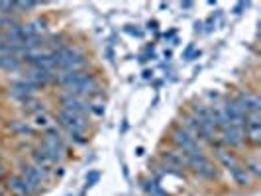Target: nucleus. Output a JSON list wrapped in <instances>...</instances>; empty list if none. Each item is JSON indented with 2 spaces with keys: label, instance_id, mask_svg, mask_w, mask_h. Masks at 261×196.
I'll list each match as a JSON object with an SVG mask.
<instances>
[{
  "label": "nucleus",
  "instance_id": "nucleus-1",
  "mask_svg": "<svg viewBox=\"0 0 261 196\" xmlns=\"http://www.w3.org/2000/svg\"><path fill=\"white\" fill-rule=\"evenodd\" d=\"M39 149L49 157L55 165L61 163V161L67 157L65 139L61 137V133H59V130H57L55 126L43 131V139H41V144H39Z\"/></svg>",
  "mask_w": 261,
  "mask_h": 196
},
{
  "label": "nucleus",
  "instance_id": "nucleus-2",
  "mask_svg": "<svg viewBox=\"0 0 261 196\" xmlns=\"http://www.w3.org/2000/svg\"><path fill=\"white\" fill-rule=\"evenodd\" d=\"M169 139H171V144H173V147H175L179 153H183V155L195 153V151L200 149V144L196 142L195 137H191L185 130H181L179 126H177V128H173Z\"/></svg>",
  "mask_w": 261,
  "mask_h": 196
},
{
  "label": "nucleus",
  "instance_id": "nucleus-3",
  "mask_svg": "<svg viewBox=\"0 0 261 196\" xmlns=\"http://www.w3.org/2000/svg\"><path fill=\"white\" fill-rule=\"evenodd\" d=\"M57 124H59L67 133H85L87 128H89L87 118L71 114V112H65V110H59V112H57Z\"/></svg>",
  "mask_w": 261,
  "mask_h": 196
},
{
  "label": "nucleus",
  "instance_id": "nucleus-4",
  "mask_svg": "<svg viewBox=\"0 0 261 196\" xmlns=\"http://www.w3.org/2000/svg\"><path fill=\"white\" fill-rule=\"evenodd\" d=\"M20 177H24L28 183L32 184L36 190H41V186L49 181V171L41 169L38 165H20Z\"/></svg>",
  "mask_w": 261,
  "mask_h": 196
},
{
  "label": "nucleus",
  "instance_id": "nucleus-5",
  "mask_svg": "<svg viewBox=\"0 0 261 196\" xmlns=\"http://www.w3.org/2000/svg\"><path fill=\"white\" fill-rule=\"evenodd\" d=\"M59 102H61V110H65V112H71V114H77V116L83 118H87L91 114V102H87L85 98H79L75 94L65 92Z\"/></svg>",
  "mask_w": 261,
  "mask_h": 196
},
{
  "label": "nucleus",
  "instance_id": "nucleus-6",
  "mask_svg": "<svg viewBox=\"0 0 261 196\" xmlns=\"http://www.w3.org/2000/svg\"><path fill=\"white\" fill-rule=\"evenodd\" d=\"M244 128H236V126H226L222 130H218V144L222 147H240L244 145Z\"/></svg>",
  "mask_w": 261,
  "mask_h": 196
},
{
  "label": "nucleus",
  "instance_id": "nucleus-7",
  "mask_svg": "<svg viewBox=\"0 0 261 196\" xmlns=\"http://www.w3.org/2000/svg\"><path fill=\"white\" fill-rule=\"evenodd\" d=\"M38 91L39 89H36L34 85H30L28 80L18 78V80H14L12 85H10V98L20 100V102L24 104V102H28V100H32V98H34V94H36Z\"/></svg>",
  "mask_w": 261,
  "mask_h": 196
},
{
  "label": "nucleus",
  "instance_id": "nucleus-8",
  "mask_svg": "<svg viewBox=\"0 0 261 196\" xmlns=\"http://www.w3.org/2000/svg\"><path fill=\"white\" fill-rule=\"evenodd\" d=\"M236 104L240 106V110L248 116V114H259L261 110V100L259 96L255 94V92H240L238 96L234 98Z\"/></svg>",
  "mask_w": 261,
  "mask_h": 196
},
{
  "label": "nucleus",
  "instance_id": "nucleus-9",
  "mask_svg": "<svg viewBox=\"0 0 261 196\" xmlns=\"http://www.w3.org/2000/svg\"><path fill=\"white\" fill-rule=\"evenodd\" d=\"M222 104V110L226 118H228V124L230 126H236V128H244V122H246V114L240 110V106L236 104L234 98H226L220 102Z\"/></svg>",
  "mask_w": 261,
  "mask_h": 196
},
{
  "label": "nucleus",
  "instance_id": "nucleus-10",
  "mask_svg": "<svg viewBox=\"0 0 261 196\" xmlns=\"http://www.w3.org/2000/svg\"><path fill=\"white\" fill-rule=\"evenodd\" d=\"M161 163L171 171V173H177L179 169H185L187 163H185V155L179 153L177 149H163L161 151Z\"/></svg>",
  "mask_w": 261,
  "mask_h": 196
},
{
  "label": "nucleus",
  "instance_id": "nucleus-11",
  "mask_svg": "<svg viewBox=\"0 0 261 196\" xmlns=\"http://www.w3.org/2000/svg\"><path fill=\"white\" fill-rule=\"evenodd\" d=\"M8 188H10V192H12L14 196H32L38 192V190L28 183L24 177H20V175L8 177Z\"/></svg>",
  "mask_w": 261,
  "mask_h": 196
},
{
  "label": "nucleus",
  "instance_id": "nucleus-12",
  "mask_svg": "<svg viewBox=\"0 0 261 196\" xmlns=\"http://www.w3.org/2000/svg\"><path fill=\"white\" fill-rule=\"evenodd\" d=\"M24 80H28L30 85H34L36 89H41L45 85H51L53 80V71H43V69H30L24 75Z\"/></svg>",
  "mask_w": 261,
  "mask_h": 196
},
{
  "label": "nucleus",
  "instance_id": "nucleus-13",
  "mask_svg": "<svg viewBox=\"0 0 261 196\" xmlns=\"http://www.w3.org/2000/svg\"><path fill=\"white\" fill-rule=\"evenodd\" d=\"M228 173H230V177L234 179V183L238 184V186H248V184L251 183V175L246 171L244 165H236L232 169H228Z\"/></svg>",
  "mask_w": 261,
  "mask_h": 196
},
{
  "label": "nucleus",
  "instance_id": "nucleus-14",
  "mask_svg": "<svg viewBox=\"0 0 261 196\" xmlns=\"http://www.w3.org/2000/svg\"><path fill=\"white\" fill-rule=\"evenodd\" d=\"M196 177H200V179H204V181H214V179H218V169L214 167V163H210V159L202 165V167H198L195 171Z\"/></svg>",
  "mask_w": 261,
  "mask_h": 196
},
{
  "label": "nucleus",
  "instance_id": "nucleus-15",
  "mask_svg": "<svg viewBox=\"0 0 261 196\" xmlns=\"http://www.w3.org/2000/svg\"><path fill=\"white\" fill-rule=\"evenodd\" d=\"M22 67V59L18 55H2L0 57V69L2 71H18Z\"/></svg>",
  "mask_w": 261,
  "mask_h": 196
},
{
  "label": "nucleus",
  "instance_id": "nucleus-16",
  "mask_svg": "<svg viewBox=\"0 0 261 196\" xmlns=\"http://www.w3.org/2000/svg\"><path fill=\"white\" fill-rule=\"evenodd\" d=\"M32 159H34V165H38V167H41V169H45V171L55 165L51 159L45 155V153H43L39 147H38V149H34V153H32Z\"/></svg>",
  "mask_w": 261,
  "mask_h": 196
},
{
  "label": "nucleus",
  "instance_id": "nucleus-17",
  "mask_svg": "<svg viewBox=\"0 0 261 196\" xmlns=\"http://www.w3.org/2000/svg\"><path fill=\"white\" fill-rule=\"evenodd\" d=\"M32 128L34 130H49V128H53V122L51 118L47 116L45 112H41V114H36L34 116V122H32Z\"/></svg>",
  "mask_w": 261,
  "mask_h": 196
},
{
  "label": "nucleus",
  "instance_id": "nucleus-18",
  "mask_svg": "<svg viewBox=\"0 0 261 196\" xmlns=\"http://www.w3.org/2000/svg\"><path fill=\"white\" fill-rule=\"evenodd\" d=\"M8 130L12 131V133H18V135H32L34 133V128L28 124V122H18V120H14V122H10L8 124Z\"/></svg>",
  "mask_w": 261,
  "mask_h": 196
},
{
  "label": "nucleus",
  "instance_id": "nucleus-19",
  "mask_svg": "<svg viewBox=\"0 0 261 196\" xmlns=\"http://www.w3.org/2000/svg\"><path fill=\"white\" fill-rule=\"evenodd\" d=\"M24 114H32V116H36V114H41V112H45V104L43 102H39V100H28L24 102Z\"/></svg>",
  "mask_w": 261,
  "mask_h": 196
},
{
  "label": "nucleus",
  "instance_id": "nucleus-20",
  "mask_svg": "<svg viewBox=\"0 0 261 196\" xmlns=\"http://www.w3.org/2000/svg\"><path fill=\"white\" fill-rule=\"evenodd\" d=\"M91 112H94V114H105V106H98V104H91Z\"/></svg>",
  "mask_w": 261,
  "mask_h": 196
},
{
  "label": "nucleus",
  "instance_id": "nucleus-21",
  "mask_svg": "<svg viewBox=\"0 0 261 196\" xmlns=\"http://www.w3.org/2000/svg\"><path fill=\"white\" fill-rule=\"evenodd\" d=\"M0 177H4V165H2V161H0Z\"/></svg>",
  "mask_w": 261,
  "mask_h": 196
}]
</instances>
